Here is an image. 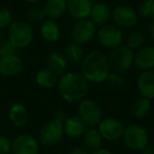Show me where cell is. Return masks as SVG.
<instances>
[{"instance_id":"cell-32","label":"cell","mask_w":154,"mask_h":154,"mask_svg":"<svg viewBox=\"0 0 154 154\" xmlns=\"http://www.w3.org/2000/svg\"><path fill=\"white\" fill-rule=\"evenodd\" d=\"M12 23V14L9 10L1 9L0 10V30L10 26Z\"/></svg>"},{"instance_id":"cell-29","label":"cell","mask_w":154,"mask_h":154,"mask_svg":"<svg viewBox=\"0 0 154 154\" xmlns=\"http://www.w3.org/2000/svg\"><path fill=\"white\" fill-rule=\"evenodd\" d=\"M106 84L110 87V88L114 89H119L125 86V78L122 76V74L115 72H110L108 75L107 79H106Z\"/></svg>"},{"instance_id":"cell-27","label":"cell","mask_w":154,"mask_h":154,"mask_svg":"<svg viewBox=\"0 0 154 154\" xmlns=\"http://www.w3.org/2000/svg\"><path fill=\"white\" fill-rule=\"evenodd\" d=\"M143 41H145V36L143 33L139 31H135L127 36L126 40H125V45L131 51L134 52L135 50H139L143 47Z\"/></svg>"},{"instance_id":"cell-6","label":"cell","mask_w":154,"mask_h":154,"mask_svg":"<svg viewBox=\"0 0 154 154\" xmlns=\"http://www.w3.org/2000/svg\"><path fill=\"white\" fill-rule=\"evenodd\" d=\"M78 116L86 126H98L103 120V109L94 99L85 98L78 103Z\"/></svg>"},{"instance_id":"cell-5","label":"cell","mask_w":154,"mask_h":154,"mask_svg":"<svg viewBox=\"0 0 154 154\" xmlns=\"http://www.w3.org/2000/svg\"><path fill=\"white\" fill-rule=\"evenodd\" d=\"M122 138L126 147L134 151H140L147 147L149 143L147 131L139 125H130L126 127Z\"/></svg>"},{"instance_id":"cell-23","label":"cell","mask_w":154,"mask_h":154,"mask_svg":"<svg viewBox=\"0 0 154 154\" xmlns=\"http://www.w3.org/2000/svg\"><path fill=\"white\" fill-rule=\"evenodd\" d=\"M36 84L40 88L43 89H52L55 86H57L58 76L54 74L52 71H50L48 68L41 69L36 74Z\"/></svg>"},{"instance_id":"cell-24","label":"cell","mask_w":154,"mask_h":154,"mask_svg":"<svg viewBox=\"0 0 154 154\" xmlns=\"http://www.w3.org/2000/svg\"><path fill=\"white\" fill-rule=\"evenodd\" d=\"M151 111V100L139 96L134 99L131 106V112L136 118H143Z\"/></svg>"},{"instance_id":"cell-38","label":"cell","mask_w":154,"mask_h":154,"mask_svg":"<svg viewBox=\"0 0 154 154\" xmlns=\"http://www.w3.org/2000/svg\"><path fill=\"white\" fill-rule=\"evenodd\" d=\"M150 35H151V38H152V40L154 41V19L152 20V22H151V26H150Z\"/></svg>"},{"instance_id":"cell-7","label":"cell","mask_w":154,"mask_h":154,"mask_svg":"<svg viewBox=\"0 0 154 154\" xmlns=\"http://www.w3.org/2000/svg\"><path fill=\"white\" fill-rule=\"evenodd\" d=\"M112 19L120 30H132L138 23V13L131 5H119L112 11Z\"/></svg>"},{"instance_id":"cell-19","label":"cell","mask_w":154,"mask_h":154,"mask_svg":"<svg viewBox=\"0 0 154 154\" xmlns=\"http://www.w3.org/2000/svg\"><path fill=\"white\" fill-rule=\"evenodd\" d=\"M47 68L50 71L60 77L66 72L68 68V61L64 58V56L59 52H52L47 59Z\"/></svg>"},{"instance_id":"cell-36","label":"cell","mask_w":154,"mask_h":154,"mask_svg":"<svg viewBox=\"0 0 154 154\" xmlns=\"http://www.w3.org/2000/svg\"><path fill=\"white\" fill-rule=\"evenodd\" d=\"M92 154H113L110 150L108 149H103V148H99V149L93 151Z\"/></svg>"},{"instance_id":"cell-31","label":"cell","mask_w":154,"mask_h":154,"mask_svg":"<svg viewBox=\"0 0 154 154\" xmlns=\"http://www.w3.org/2000/svg\"><path fill=\"white\" fill-rule=\"evenodd\" d=\"M16 47L12 45L10 41H5L0 45V58L9 57V56L15 55L16 54Z\"/></svg>"},{"instance_id":"cell-18","label":"cell","mask_w":154,"mask_h":154,"mask_svg":"<svg viewBox=\"0 0 154 154\" xmlns=\"http://www.w3.org/2000/svg\"><path fill=\"white\" fill-rule=\"evenodd\" d=\"M87 126L84 122L79 118V116H70L66 117L63 122L64 134L71 138H77V137L84 135L87 130Z\"/></svg>"},{"instance_id":"cell-1","label":"cell","mask_w":154,"mask_h":154,"mask_svg":"<svg viewBox=\"0 0 154 154\" xmlns=\"http://www.w3.org/2000/svg\"><path fill=\"white\" fill-rule=\"evenodd\" d=\"M57 90L60 97L66 103H80L87 98L89 93V82L79 72H66L58 78Z\"/></svg>"},{"instance_id":"cell-4","label":"cell","mask_w":154,"mask_h":154,"mask_svg":"<svg viewBox=\"0 0 154 154\" xmlns=\"http://www.w3.org/2000/svg\"><path fill=\"white\" fill-rule=\"evenodd\" d=\"M108 61L111 72L122 74L133 66L134 52L128 49L126 45H119L110 52Z\"/></svg>"},{"instance_id":"cell-10","label":"cell","mask_w":154,"mask_h":154,"mask_svg":"<svg viewBox=\"0 0 154 154\" xmlns=\"http://www.w3.org/2000/svg\"><path fill=\"white\" fill-rule=\"evenodd\" d=\"M63 135V124L53 119L42 126L39 132V140L43 146L51 147L59 143Z\"/></svg>"},{"instance_id":"cell-26","label":"cell","mask_w":154,"mask_h":154,"mask_svg":"<svg viewBox=\"0 0 154 154\" xmlns=\"http://www.w3.org/2000/svg\"><path fill=\"white\" fill-rule=\"evenodd\" d=\"M101 143H103V137L97 129L90 128L84 133V147H86L89 151L90 150L95 151L99 149Z\"/></svg>"},{"instance_id":"cell-30","label":"cell","mask_w":154,"mask_h":154,"mask_svg":"<svg viewBox=\"0 0 154 154\" xmlns=\"http://www.w3.org/2000/svg\"><path fill=\"white\" fill-rule=\"evenodd\" d=\"M26 17L31 22H39L45 17L43 9L40 8H32L26 14Z\"/></svg>"},{"instance_id":"cell-9","label":"cell","mask_w":154,"mask_h":154,"mask_svg":"<svg viewBox=\"0 0 154 154\" xmlns=\"http://www.w3.org/2000/svg\"><path fill=\"white\" fill-rule=\"evenodd\" d=\"M96 26L88 18L76 21L71 31V37L73 42L84 45L94 39V37L96 36Z\"/></svg>"},{"instance_id":"cell-34","label":"cell","mask_w":154,"mask_h":154,"mask_svg":"<svg viewBox=\"0 0 154 154\" xmlns=\"http://www.w3.org/2000/svg\"><path fill=\"white\" fill-rule=\"evenodd\" d=\"M69 154H90L89 150L86 147H82V146H75L74 148L70 150V153Z\"/></svg>"},{"instance_id":"cell-11","label":"cell","mask_w":154,"mask_h":154,"mask_svg":"<svg viewBox=\"0 0 154 154\" xmlns=\"http://www.w3.org/2000/svg\"><path fill=\"white\" fill-rule=\"evenodd\" d=\"M103 139L108 141H115L122 137L125 127L119 119L114 117L103 118L98 125V129Z\"/></svg>"},{"instance_id":"cell-39","label":"cell","mask_w":154,"mask_h":154,"mask_svg":"<svg viewBox=\"0 0 154 154\" xmlns=\"http://www.w3.org/2000/svg\"><path fill=\"white\" fill-rule=\"evenodd\" d=\"M23 1H26V2H28V3H36V2H38L39 0H23Z\"/></svg>"},{"instance_id":"cell-3","label":"cell","mask_w":154,"mask_h":154,"mask_svg":"<svg viewBox=\"0 0 154 154\" xmlns=\"http://www.w3.org/2000/svg\"><path fill=\"white\" fill-rule=\"evenodd\" d=\"M34 38L33 28L24 20H17L9 26V41L16 49H23L31 45Z\"/></svg>"},{"instance_id":"cell-13","label":"cell","mask_w":154,"mask_h":154,"mask_svg":"<svg viewBox=\"0 0 154 154\" xmlns=\"http://www.w3.org/2000/svg\"><path fill=\"white\" fill-rule=\"evenodd\" d=\"M93 5L92 0H66V12L77 21L88 19Z\"/></svg>"},{"instance_id":"cell-12","label":"cell","mask_w":154,"mask_h":154,"mask_svg":"<svg viewBox=\"0 0 154 154\" xmlns=\"http://www.w3.org/2000/svg\"><path fill=\"white\" fill-rule=\"evenodd\" d=\"M13 154H39V143L30 134H20L12 143Z\"/></svg>"},{"instance_id":"cell-25","label":"cell","mask_w":154,"mask_h":154,"mask_svg":"<svg viewBox=\"0 0 154 154\" xmlns=\"http://www.w3.org/2000/svg\"><path fill=\"white\" fill-rule=\"evenodd\" d=\"M63 56L66 59L68 63L78 64L82 62L84 58V51L82 49V45H77L75 42H70L64 48Z\"/></svg>"},{"instance_id":"cell-35","label":"cell","mask_w":154,"mask_h":154,"mask_svg":"<svg viewBox=\"0 0 154 154\" xmlns=\"http://www.w3.org/2000/svg\"><path fill=\"white\" fill-rule=\"evenodd\" d=\"M53 119H55V120H57V122H62V124H63L64 120L66 119V116L64 111H62V110H58L57 112H55V113H54V116H53Z\"/></svg>"},{"instance_id":"cell-28","label":"cell","mask_w":154,"mask_h":154,"mask_svg":"<svg viewBox=\"0 0 154 154\" xmlns=\"http://www.w3.org/2000/svg\"><path fill=\"white\" fill-rule=\"evenodd\" d=\"M139 16L146 19H154V0H143L139 5L138 11Z\"/></svg>"},{"instance_id":"cell-22","label":"cell","mask_w":154,"mask_h":154,"mask_svg":"<svg viewBox=\"0 0 154 154\" xmlns=\"http://www.w3.org/2000/svg\"><path fill=\"white\" fill-rule=\"evenodd\" d=\"M9 118L15 127H23L29 118L28 110L21 103H14L10 109Z\"/></svg>"},{"instance_id":"cell-21","label":"cell","mask_w":154,"mask_h":154,"mask_svg":"<svg viewBox=\"0 0 154 154\" xmlns=\"http://www.w3.org/2000/svg\"><path fill=\"white\" fill-rule=\"evenodd\" d=\"M40 33L42 38L49 43L57 42L60 38V28L55 20H45L40 26Z\"/></svg>"},{"instance_id":"cell-16","label":"cell","mask_w":154,"mask_h":154,"mask_svg":"<svg viewBox=\"0 0 154 154\" xmlns=\"http://www.w3.org/2000/svg\"><path fill=\"white\" fill-rule=\"evenodd\" d=\"M23 69L22 59L18 55L0 58V75L5 77H14Z\"/></svg>"},{"instance_id":"cell-17","label":"cell","mask_w":154,"mask_h":154,"mask_svg":"<svg viewBox=\"0 0 154 154\" xmlns=\"http://www.w3.org/2000/svg\"><path fill=\"white\" fill-rule=\"evenodd\" d=\"M112 18V10L110 5L106 2H97L93 5L89 19L96 26H101L107 24Z\"/></svg>"},{"instance_id":"cell-20","label":"cell","mask_w":154,"mask_h":154,"mask_svg":"<svg viewBox=\"0 0 154 154\" xmlns=\"http://www.w3.org/2000/svg\"><path fill=\"white\" fill-rule=\"evenodd\" d=\"M43 12L49 19H59L66 12V0H47Z\"/></svg>"},{"instance_id":"cell-15","label":"cell","mask_w":154,"mask_h":154,"mask_svg":"<svg viewBox=\"0 0 154 154\" xmlns=\"http://www.w3.org/2000/svg\"><path fill=\"white\" fill-rule=\"evenodd\" d=\"M137 89L140 96L154 99V70L143 71L137 77Z\"/></svg>"},{"instance_id":"cell-2","label":"cell","mask_w":154,"mask_h":154,"mask_svg":"<svg viewBox=\"0 0 154 154\" xmlns=\"http://www.w3.org/2000/svg\"><path fill=\"white\" fill-rule=\"evenodd\" d=\"M79 64V73L87 82L92 84L105 82L111 72L108 56L103 52L97 50L91 51L85 55Z\"/></svg>"},{"instance_id":"cell-8","label":"cell","mask_w":154,"mask_h":154,"mask_svg":"<svg viewBox=\"0 0 154 154\" xmlns=\"http://www.w3.org/2000/svg\"><path fill=\"white\" fill-rule=\"evenodd\" d=\"M96 38L103 48L113 50L119 45H122L124 35L122 30L115 24L107 23L99 26L98 31L96 32Z\"/></svg>"},{"instance_id":"cell-14","label":"cell","mask_w":154,"mask_h":154,"mask_svg":"<svg viewBox=\"0 0 154 154\" xmlns=\"http://www.w3.org/2000/svg\"><path fill=\"white\" fill-rule=\"evenodd\" d=\"M136 69L143 71H150L154 69V45L141 47L134 53V62Z\"/></svg>"},{"instance_id":"cell-37","label":"cell","mask_w":154,"mask_h":154,"mask_svg":"<svg viewBox=\"0 0 154 154\" xmlns=\"http://www.w3.org/2000/svg\"><path fill=\"white\" fill-rule=\"evenodd\" d=\"M140 154H154V150L151 147H145L143 150H140Z\"/></svg>"},{"instance_id":"cell-33","label":"cell","mask_w":154,"mask_h":154,"mask_svg":"<svg viewBox=\"0 0 154 154\" xmlns=\"http://www.w3.org/2000/svg\"><path fill=\"white\" fill-rule=\"evenodd\" d=\"M12 151V141L9 137L0 135V154H9Z\"/></svg>"}]
</instances>
